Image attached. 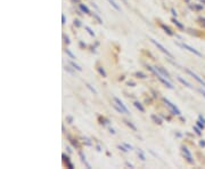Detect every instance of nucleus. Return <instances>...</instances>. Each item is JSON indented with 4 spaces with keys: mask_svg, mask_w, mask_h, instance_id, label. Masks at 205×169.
<instances>
[{
    "mask_svg": "<svg viewBox=\"0 0 205 169\" xmlns=\"http://www.w3.org/2000/svg\"><path fill=\"white\" fill-rule=\"evenodd\" d=\"M196 126L199 127V128H201L202 130H203V129L205 128V123H204V122H202L199 119H198V121H196Z\"/></svg>",
    "mask_w": 205,
    "mask_h": 169,
    "instance_id": "obj_30",
    "label": "nucleus"
},
{
    "mask_svg": "<svg viewBox=\"0 0 205 169\" xmlns=\"http://www.w3.org/2000/svg\"><path fill=\"white\" fill-rule=\"evenodd\" d=\"M85 86H87V88H89V89H90V90H91L92 93H94V94H97V90H96V89H95L94 87H92L91 85H89V84H85Z\"/></svg>",
    "mask_w": 205,
    "mask_h": 169,
    "instance_id": "obj_34",
    "label": "nucleus"
},
{
    "mask_svg": "<svg viewBox=\"0 0 205 169\" xmlns=\"http://www.w3.org/2000/svg\"><path fill=\"white\" fill-rule=\"evenodd\" d=\"M73 3H80V0H71Z\"/></svg>",
    "mask_w": 205,
    "mask_h": 169,
    "instance_id": "obj_49",
    "label": "nucleus"
},
{
    "mask_svg": "<svg viewBox=\"0 0 205 169\" xmlns=\"http://www.w3.org/2000/svg\"><path fill=\"white\" fill-rule=\"evenodd\" d=\"M124 123H125V125L129 127V128H131V129L133 130V132H137V127H136L135 125H133L132 122H130L129 120H124Z\"/></svg>",
    "mask_w": 205,
    "mask_h": 169,
    "instance_id": "obj_19",
    "label": "nucleus"
},
{
    "mask_svg": "<svg viewBox=\"0 0 205 169\" xmlns=\"http://www.w3.org/2000/svg\"><path fill=\"white\" fill-rule=\"evenodd\" d=\"M92 6H94V7H95V8H96V9H97V10H98V6H97V5H96V3H95V2H92Z\"/></svg>",
    "mask_w": 205,
    "mask_h": 169,
    "instance_id": "obj_51",
    "label": "nucleus"
},
{
    "mask_svg": "<svg viewBox=\"0 0 205 169\" xmlns=\"http://www.w3.org/2000/svg\"><path fill=\"white\" fill-rule=\"evenodd\" d=\"M79 8H80V10H81L82 13L87 14V15H90V14H91V13H90V9H89L88 7L84 5V3H81V2L79 3Z\"/></svg>",
    "mask_w": 205,
    "mask_h": 169,
    "instance_id": "obj_10",
    "label": "nucleus"
},
{
    "mask_svg": "<svg viewBox=\"0 0 205 169\" xmlns=\"http://www.w3.org/2000/svg\"><path fill=\"white\" fill-rule=\"evenodd\" d=\"M65 53H66V55H67V56L70 57V58H72V60H75V58H76V57H75V55H74L73 53H72V51H71L70 49H67V48H66V49H65Z\"/></svg>",
    "mask_w": 205,
    "mask_h": 169,
    "instance_id": "obj_25",
    "label": "nucleus"
},
{
    "mask_svg": "<svg viewBox=\"0 0 205 169\" xmlns=\"http://www.w3.org/2000/svg\"><path fill=\"white\" fill-rule=\"evenodd\" d=\"M186 1H187V2H188V3H189V0H186Z\"/></svg>",
    "mask_w": 205,
    "mask_h": 169,
    "instance_id": "obj_53",
    "label": "nucleus"
},
{
    "mask_svg": "<svg viewBox=\"0 0 205 169\" xmlns=\"http://www.w3.org/2000/svg\"><path fill=\"white\" fill-rule=\"evenodd\" d=\"M117 149H119L120 151H122V152H124V153H126V152L129 151L124 145H117Z\"/></svg>",
    "mask_w": 205,
    "mask_h": 169,
    "instance_id": "obj_33",
    "label": "nucleus"
},
{
    "mask_svg": "<svg viewBox=\"0 0 205 169\" xmlns=\"http://www.w3.org/2000/svg\"><path fill=\"white\" fill-rule=\"evenodd\" d=\"M152 120L155 123H157V125H162V120H161V118H158V117L155 115V114L152 115Z\"/></svg>",
    "mask_w": 205,
    "mask_h": 169,
    "instance_id": "obj_22",
    "label": "nucleus"
},
{
    "mask_svg": "<svg viewBox=\"0 0 205 169\" xmlns=\"http://www.w3.org/2000/svg\"><path fill=\"white\" fill-rule=\"evenodd\" d=\"M84 30H87V32L90 34L91 37H95V36H96V33L94 32V31H92V29H91V27H89L88 25H84Z\"/></svg>",
    "mask_w": 205,
    "mask_h": 169,
    "instance_id": "obj_26",
    "label": "nucleus"
},
{
    "mask_svg": "<svg viewBox=\"0 0 205 169\" xmlns=\"http://www.w3.org/2000/svg\"><path fill=\"white\" fill-rule=\"evenodd\" d=\"M79 45H80V47L82 48V49H84V48H87V44L85 42H83V41H79Z\"/></svg>",
    "mask_w": 205,
    "mask_h": 169,
    "instance_id": "obj_36",
    "label": "nucleus"
},
{
    "mask_svg": "<svg viewBox=\"0 0 205 169\" xmlns=\"http://www.w3.org/2000/svg\"><path fill=\"white\" fill-rule=\"evenodd\" d=\"M65 71L68 72V73H71V74H74V71L72 70V67H70V66H65Z\"/></svg>",
    "mask_w": 205,
    "mask_h": 169,
    "instance_id": "obj_35",
    "label": "nucleus"
},
{
    "mask_svg": "<svg viewBox=\"0 0 205 169\" xmlns=\"http://www.w3.org/2000/svg\"><path fill=\"white\" fill-rule=\"evenodd\" d=\"M66 150H67V152H68V153H72V149H71L70 146H67V147H66Z\"/></svg>",
    "mask_w": 205,
    "mask_h": 169,
    "instance_id": "obj_48",
    "label": "nucleus"
},
{
    "mask_svg": "<svg viewBox=\"0 0 205 169\" xmlns=\"http://www.w3.org/2000/svg\"><path fill=\"white\" fill-rule=\"evenodd\" d=\"M107 1L109 2V5H111V6H112L115 10H117V12H121V7H120V6L117 5V3H116V2L114 1V0H107Z\"/></svg>",
    "mask_w": 205,
    "mask_h": 169,
    "instance_id": "obj_14",
    "label": "nucleus"
},
{
    "mask_svg": "<svg viewBox=\"0 0 205 169\" xmlns=\"http://www.w3.org/2000/svg\"><path fill=\"white\" fill-rule=\"evenodd\" d=\"M123 145H124V146L126 147V149H128V150H130V151H131V150L133 149V147H132V145H130V144H128V143H124V144H123Z\"/></svg>",
    "mask_w": 205,
    "mask_h": 169,
    "instance_id": "obj_38",
    "label": "nucleus"
},
{
    "mask_svg": "<svg viewBox=\"0 0 205 169\" xmlns=\"http://www.w3.org/2000/svg\"><path fill=\"white\" fill-rule=\"evenodd\" d=\"M181 151H182V153H183V157H184V159H186L188 162L191 163V165H194V159H193V156H191V153H190V151L188 150V147L187 146H184L182 145L181 146Z\"/></svg>",
    "mask_w": 205,
    "mask_h": 169,
    "instance_id": "obj_4",
    "label": "nucleus"
},
{
    "mask_svg": "<svg viewBox=\"0 0 205 169\" xmlns=\"http://www.w3.org/2000/svg\"><path fill=\"white\" fill-rule=\"evenodd\" d=\"M155 67H156V70L158 71L160 73L163 75V77H165L166 79H171V77H170V73H169V72H167V71L165 70V69L163 67V66H155Z\"/></svg>",
    "mask_w": 205,
    "mask_h": 169,
    "instance_id": "obj_8",
    "label": "nucleus"
},
{
    "mask_svg": "<svg viewBox=\"0 0 205 169\" xmlns=\"http://www.w3.org/2000/svg\"><path fill=\"white\" fill-rule=\"evenodd\" d=\"M62 158H63V161H64V165H65V166H66V165H67L68 162H71V161H70V158H68L65 153L62 154Z\"/></svg>",
    "mask_w": 205,
    "mask_h": 169,
    "instance_id": "obj_27",
    "label": "nucleus"
},
{
    "mask_svg": "<svg viewBox=\"0 0 205 169\" xmlns=\"http://www.w3.org/2000/svg\"><path fill=\"white\" fill-rule=\"evenodd\" d=\"M66 167H68V168H71V169H73L74 168V165L72 163V162H68L67 165H66Z\"/></svg>",
    "mask_w": 205,
    "mask_h": 169,
    "instance_id": "obj_44",
    "label": "nucleus"
},
{
    "mask_svg": "<svg viewBox=\"0 0 205 169\" xmlns=\"http://www.w3.org/2000/svg\"><path fill=\"white\" fill-rule=\"evenodd\" d=\"M83 139H84V142H85V144H87V145H92V143L90 142V139H88L87 137H84Z\"/></svg>",
    "mask_w": 205,
    "mask_h": 169,
    "instance_id": "obj_40",
    "label": "nucleus"
},
{
    "mask_svg": "<svg viewBox=\"0 0 205 169\" xmlns=\"http://www.w3.org/2000/svg\"><path fill=\"white\" fill-rule=\"evenodd\" d=\"M198 91H199V93H201V94H202V95H203V96H204V97H205V90H204V89H202V88H199V89H198Z\"/></svg>",
    "mask_w": 205,
    "mask_h": 169,
    "instance_id": "obj_45",
    "label": "nucleus"
},
{
    "mask_svg": "<svg viewBox=\"0 0 205 169\" xmlns=\"http://www.w3.org/2000/svg\"><path fill=\"white\" fill-rule=\"evenodd\" d=\"M92 16H94V18H96V21H97L99 24H102V23H104V22H102V20H101V17L98 15V13L94 12V13H92Z\"/></svg>",
    "mask_w": 205,
    "mask_h": 169,
    "instance_id": "obj_21",
    "label": "nucleus"
},
{
    "mask_svg": "<svg viewBox=\"0 0 205 169\" xmlns=\"http://www.w3.org/2000/svg\"><path fill=\"white\" fill-rule=\"evenodd\" d=\"M198 119H199L202 122H204V123H205V118H204V117L202 115V114H199V115H198Z\"/></svg>",
    "mask_w": 205,
    "mask_h": 169,
    "instance_id": "obj_41",
    "label": "nucleus"
},
{
    "mask_svg": "<svg viewBox=\"0 0 205 169\" xmlns=\"http://www.w3.org/2000/svg\"><path fill=\"white\" fill-rule=\"evenodd\" d=\"M122 1L124 2V3H126V5H128V0H122Z\"/></svg>",
    "mask_w": 205,
    "mask_h": 169,
    "instance_id": "obj_52",
    "label": "nucleus"
},
{
    "mask_svg": "<svg viewBox=\"0 0 205 169\" xmlns=\"http://www.w3.org/2000/svg\"><path fill=\"white\" fill-rule=\"evenodd\" d=\"M113 99H114V102H115L116 104H117V105L120 106V108H121V109L123 110V111H124V113H125V114H130V111L128 110V108H126V106H125L124 104H123V102L121 101V99H120V98H117V97H114Z\"/></svg>",
    "mask_w": 205,
    "mask_h": 169,
    "instance_id": "obj_7",
    "label": "nucleus"
},
{
    "mask_svg": "<svg viewBox=\"0 0 205 169\" xmlns=\"http://www.w3.org/2000/svg\"><path fill=\"white\" fill-rule=\"evenodd\" d=\"M193 129H194V132L196 133L198 136H201V135H202V129H201L198 126H194V127H193Z\"/></svg>",
    "mask_w": 205,
    "mask_h": 169,
    "instance_id": "obj_28",
    "label": "nucleus"
},
{
    "mask_svg": "<svg viewBox=\"0 0 205 169\" xmlns=\"http://www.w3.org/2000/svg\"><path fill=\"white\" fill-rule=\"evenodd\" d=\"M171 13H172V15H173L174 17H177V16H178V14H177V12H176V9H173V8H172V9H171Z\"/></svg>",
    "mask_w": 205,
    "mask_h": 169,
    "instance_id": "obj_43",
    "label": "nucleus"
},
{
    "mask_svg": "<svg viewBox=\"0 0 205 169\" xmlns=\"http://www.w3.org/2000/svg\"><path fill=\"white\" fill-rule=\"evenodd\" d=\"M73 24H74V26H76V27H80L82 24H81V21L80 20H78V18H75L73 21Z\"/></svg>",
    "mask_w": 205,
    "mask_h": 169,
    "instance_id": "obj_32",
    "label": "nucleus"
},
{
    "mask_svg": "<svg viewBox=\"0 0 205 169\" xmlns=\"http://www.w3.org/2000/svg\"><path fill=\"white\" fill-rule=\"evenodd\" d=\"M160 25H161V27H162V30H163V31H164V32H165L166 34H169V36H174V34H176V33H174V32H173L172 30L170 29L169 26H167V25H165V24L161 23Z\"/></svg>",
    "mask_w": 205,
    "mask_h": 169,
    "instance_id": "obj_9",
    "label": "nucleus"
},
{
    "mask_svg": "<svg viewBox=\"0 0 205 169\" xmlns=\"http://www.w3.org/2000/svg\"><path fill=\"white\" fill-rule=\"evenodd\" d=\"M135 75L137 78H140V79H146V78H148V75L145 74V73H142V72H136Z\"/></svg>",
    "mask_w": 205,
    "mask_h": 169,
    "instance_id": "obj_24",
    "label": "nucleus"
},
{
    "mask_svg": "<svg viewBox=\"0 0 205 169\" xmlns=\"http://www.w3.org/2000/svg\"><path fill=\"white\" fill-rule=\"evenodd\" d=\"M66 121H67V123H73V117L67 115L66 117Z\"/></svg>",
    "mask_w": 205,
    "mask_h": 169,
    "instance_id": "obj_37",
    "label": "nucleus"
},
{
    "mask_svg": "<svg viewBox=\"0 0 205 169\" xmlns=\"http://www.w3.org/2000/svg\"><path fill=\"white\" fill-rule=\"evenodd\" d=\"M172 23L174 24V25H177L180 30H183V31H184V25H183V24H181L179 21L177 20V17H173V18H172Z\"/></svg>",
    "mask_w": 205,
    "mask_h": 169,
    "instance_id": "obj_13",
    "label": "nucleus"
},
{
    "mask_svg": "<svg viewBox=\"0 0 205 169\" xmlns=\"http://www.w3.org/2000/svg\"><path fill=\"white\" fill-rule=\"evenodd\" d=\"M109 133H111V134H113V135H114V134H115L116 132H115V130L113 129V128H109Z\"/></svg>",
    "mask_w": 205,
    "mask_h": 169,
    "instance_id": "obj_47",
    "label": "nucleus"
},
{
    "mask_svg": "<svg viewBox=\"0 0 205 169\" xmlns=\"http://www.w3.org/2000/svg\"><path fill=\"white\" fill-rule=\"evenodd\" d=\"M99 120L101 121V122H99V123H100V125H102V126L109 125V120H108V119H106L105 117H100V118H99Z\"/></svg>",
    "mask_w": 205,
    "mask_h": 169,
    "instance_id": "obj_23",
    "label": "nucleus"
},
{
    "mask_svg": "<svg viewBox=\"0 0 205 169\" xmlns=\"http://www.w3.org/2000/svg\"><path fill=\"white\" fill-rule=\"evenodd\" d=\"M176 45L177 46H179V47H181V48H183V49H187L188 51H190V53H193V54H195L196 56H198V57H202L203 56V54L202 53H199L197 49H195L194 47H191V46H189V45H187V44H184V42H176Z\"/></svg>",
    "mask_w": 205,
    "mask_h": 169,
    "instance_id": "obj_2",
    "label": "nucleus"
},
{
    "mask_svg": "<svg viewBox=\"0 0 205 169\" xmlns=\"http://www.w3.org/2000/svg\"><path fill=\"white\" fill-rule=\"evenodd\" d=\"M150 41H152V42H153V44H154V45H155V46L157 47V49H160L161 51H162V53H164V54H165V55H166V56H167V57H170V58H174V57H173V55H172V54H171V53H170V51H169V50H167V49H166V48H165V47H164V46H163V45H162V44H160V42H158V41H156L155 39H150Z\"/></svg>",
    "mask_w": 205,
    "mask_h": 169,
    "instance_id": "obj_3",
    "label": "nucleus"
},
{
    "mask_svg": "<svg viewBox=\"0 0 205 169\" xmlns=\"http://www.w3.org/2000/svg\"><path fill=\"white\" fill-rule=\"evenodd\" d=\"M70 65H71V66L74 69V70H76V71H80V72L82 71V67L80 66V65H78L76 63H74L73 61H70Z\"/></svg>",
    "mask_w": 205,
    "mask_h": 169,
    "instance_id": "obj_16",
    "label": "nucleus"
},
{
    "mask_svg": "<svg viewBox=\"0 0 205 169\" xmlns=\"http://www.w3.org/2000/svg\"><path fill=\"white\" fill-rule=\"evenodd\" d=\"M137 153H138V157H139L140 160H141V161H146V157H145V154H144L142 150L138 149V150H137Z\"/></svg>",
    "mask_w": 205,
    "mask_h": 169,
    "instance_id": "obj_20",
    "label": "nucleus"
},
{
    "mask_svg": "<svg viewBox=\"0 0 205 169\" xmlns=\"http://www.w3.org/2000/svg\"><path fill=\"white\" fill-rule=\"evenodd\" d=\"M67 138L70 139L72 146H74L75 149H79V147H80V143H79V141L76 138H73V137H71V136H67Z\"/></svg>",
    "mask_w": 205,
    "mask_h": 169,
    "instance_id": "obj_11",
    "label": "nucleus"
},
{
    "mask_svg": "<svg viewBox=\"0 0 205 169\" xmlns=\"http://www.w3.org/2000/svg\"><path fill=\"white\" fill-rule=\"evenodd\" d=\"M65 23H66V17H65V15L63 14V15H62V24L65 25Z\"/></svg>",
    "mask_w": 205,
    "mask_h": 169,
    "instance_id": "obj_39",
    "label": "nucleus"
},
{
    "mask_svg": "<svg viewBox=\"0 0 205 169\" xmlns=\"http://www.w3.org/2000/svg\"><path fill=\"white\" fill-rule=\"evenodd\" d=\"M163 102L165 103V105L167 106V108L170 109V111H171V113L172 114H174V115H178V117H180L181 115V112H180V110L177 108L176 106V104H173V103H171L169 99L167 98H165V97H163Z\"/></svg>",
    "mask_w": 205,
    "mask_h": 169,
    "instance_id": "obj_1",
    "label": "nucleus"
},
{
    "mask_svg": "<svg viewBox=\"0 0 205 169\" xmlns=\"http://www.w3.org/2000/svg\"><path fill=\"white\" fill-rule=\"evenodd\" d=\"M97 70H98L99 74H100L102 78H106V77H107V74H106V72H105V70H104V67H102V66H100V65H99V66H97Z\"/></svg>",
    "mask_w": 205,
    "mask_h": 169,
    "instance_id": "obj_18",
    "label": "nucleus"
},
{
    "mask_svg": "<svg viewBox=\"0 0 205 169\" xmlns=\"http://www.w3.org/2000/svg\"><path fill=\"white\" fill-rule=\"evenodd\" d=\"M156 78L158 79V80H160L161 82H162V84H163L164 86H165V87L169 88V89H173V88H174V86L172 85V82H170V81H169V79H166L165 77H163V75L161 74V73L157 74V75H156Z\"/></svg>",
    "mask_w": 205,
    "mask_h": 169,
    "instance_id": "obj_5",
    "label": "nucleus"
},
{
    "mask_svg": "<svg viewBox=\"0 0 205 169\" xmlns=\"http://www.w3.org/2000/svg\"><path fill=\"white\" fill-rule=\"evenodd\" d=\"M125 165H126V166H128V167H130V168H133V166H132V165H131V163H129V162H125Z\"/></svg>",
    "mask_w": 205,
    "mask_h": 169,
    "instance_id": "obj_50",
    "label": "nucleus"
},
{
    "mask_svg": "<svg viewBox=\"0 0 205 169\" xmlns=\"http://www.w3.org/2000/svg\"><path fill=\"white\" fill-rule=\"evenodd\" d=\"M199 145H201V146H205V141H204V139H201Z\"/></svg>",
    "mask_w": 205,
    "mask_h": 169,
    "instance_id": "obj_46",
    "label": "nucleus"
},
{
    "mask_svg": "<svg viewBox=\"0 0 205 169\" xmlns=\"http://www.w3.org/2000/svg\"><path fill=\"white\" fill-rule=\"evenodd\" d=\"M184 71H186V72H187V73L189 74V75H191V77H193V78L195 79V80H196V81H198V82H199V84H201V85H202V86H203V87L205 88V80H203V79H202V78L199 77V75H197V74L195 73L194 71L189 70V69H184Z\"/></svg>",
    "mask_w": 205,
    "mask_h": 169,
    "instance_id": "obj_6",
    "label": "nucleus"
},
{
    "mask_svg": "<svg viewBox=\"0 0 205 169\" xmlns=\"http://www.w3.org/2000/svg\"><path fill=\"white\" fill-rule=\"evenodd\" d=\"M113 108H114V109L116 110V111H117V112H120V113H124V111H123V110H122L121 108H120V106H119L117 104H116L115 102H114V104H113Z\"/></svg>",
    "mask_w": 205,
    "mask_h": 169,
    "instance_id": "obj_29",
    "label": "nucleus"
},
{
    "mask_svg": "<svg viewBox=\"0 0 205 169\" xmlns=\"http://www.w3.org/2000/svg\"><path fill=\"white\" fill-rule=\"evenodd\" d=\"M126 85H128L129 87H135V86H136V84H135V82H132V81H129Z\"/></svg>",
    "mask_w": 205,
    "mask_h": 169,
    "instance_id": "obj_42",
    "label": "nucleus"
},
{
    "mask_svg": "<svg viewBox=\"0 0 205 169\" xmlns=\"http://www.w3.org/2000/svg\"><path fill=\"white\" fill-rule=\"evenodd\" d=\"M79 156H80V158H81V161H82V162H83V163L85 165V166H87L88 168H91V166H90V165H89V163L87 162V159H85V156L83 154V152H82L81 150L79 151Z\"/></svg>",
    "mask_w": 205,
    "mask_h": 169,
    "instance_id": "obj_12",
    "label": "nucleus"
},
{
    "mask_svg": "<svg viewBox=\"0 0 205 169\" xmlns=\"http://www.w3.org/2000/svg\"><path fill=\"white\" fill-rule=\"evenodd\" d=\"M63 39H64V42L66 44V45H70V44H71V40H70V38H68L67 34H64V36H63Z\"/></svg>",
    "mask_w": 205,
    "mask_h": 169,
    "instance_id": "obj_31",
    "label": "nucleus"
},
{
    "mask_svg": "<svg viewBox=\"0 0 205 169\" xmlns=\"http://www.w3.org/2000/svg\"><path fill=\"white\" fill-rule=\"evenodd\" d=\"M178 80H179L181 84H182L183 86H186V87H188V88H193V86H191V84H189L187 80H184L183 78H181V77H178Z\"/></svg>",
    "mask_w": 205,
    "mask_h": 169,
    "instance_id": "obj_15",
    "label": "nucleus"
},
{
    "mask_svg": "<svg viewBox=\"0 0 205 169\" xmlns=\"http://www.w3.org/2000/svg\"><path fill=\"white\" fill-rule=\"evenodd\" d=\"M133 105H135V106H136V108H137V109H138V110H139V111H140V112H142V113H144V112H145V109H144V106L141 105V103H139L138 101H136L135 103H133Z\"/></svg>",
    "mask_w": 205,
    "mask_h": 169,
    "instance_id": "obj_17",
    "label": "nucleus"
}]
</instances>
